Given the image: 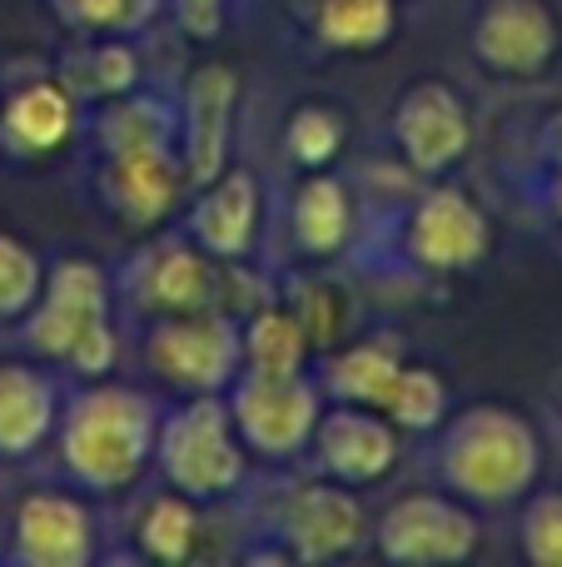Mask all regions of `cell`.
Masks as SVG:
<instances>
[{"instance_id": "24", "label": "cell", "mask_w": 562, "mask_h": 567, "mask_svg": "<svg viewBox=\"0 0 562 567\" xmlns=\"http://www.w3.org/2000/svg\"><path fill=\"white\" fill-rule=\"evenodd\" d=\"M135 548L149 563H185L199 548V503L179 488H165L145 498L135 518Z\"/></svg>"}, {"instance_id": "33", "label": "cell", "mask_w": 562, "mask_h": 567, "mask_svg": "<svg viewBox=\"0 0 562 567\" xmlns=\"http://www.w3.org/2000/svg\"><path fill=\"white\" fill-rule=\"evenodd\" d=\"M0 553H6V523H0Z\"/></svg>"}, {"instance_id": "29", "label": "cell", "mask_w": 562, "mask_h": 567, "mask_svg": "<svg viewBox=\"0 0 562 567\" xmlns=\"http://www.w3.org/2000/svg\"><path fill=\"white\" fill-rule=\"evenodd\" d=\"M135 80H139V60L125 40H105V45H95L85 55V70H80V85H85L90 95H105V100L129 95Z\"/></svg>"}, {"instance_id": "26", "label": "cell", "mask_w": 562, "mask_h": 567, "mask_svg": "<svg viewBox=\"0 0 562 567\" xmlns=\"http://www.w3.org/2000/svg\"><path fill=\"white\" fill-rule=\"evenodd\" d=\"M348 140V120L329 105H299L284 125V150L299 169H329Z\"/></svg>"}, {"instance_id": "22", "label": "cell", "mask_w": 562, "mask_h": 567, "mask_svg": "<svg viewBox=\"0 0 562 567\" xmlns=\"http://www.w3.org/2000/svg\"><path fill=\"white\" fill-rule=\"evenodd\" d=\"M309 353H314V343L289 303L264 299L239 323V359H244L239 369L244 373H304Z\"/></svg>"}, {"instance_id": "1", "label": "cell", "mask_w": 562, "mask_h": 567, "mask_svg": "<svg viewBox=\"0 0 562 567\" xmlns=\"http://www.w3.org/2000/svg\"><path fill=\"white\" fill-rule=\"evenodd\" d=\"M155 433L159 409L149 393L90 379L75 399L60 403V468L85 493H125L155 463Z\"/></svg>"}, {"instance_id": "20", "label": "cell", "mask_w": 562, "mask_h": 567, "mask_svg": "<svg viewBox=\"0 0 562 567\" xmlns=\"http://www.w3.org/2000/svg\"><path fill=\"white\" fill-rule=\"evenodd\" d=\"M354 225H358L354 189L339 175H329V169H304L294 199H289V235H294L299 255L314 259V265L339 259L348 249V239H354Z\"/></svg>"}, {"instance_id": "14", "label": "cell", "mask_w": 562, "mask_h": 567, "mask_svg": "<svg viewBox=\"0 0 562 567\" xmlns=\"http://www.w3.org/2000/svg\"><path fill=\"white\" fill-rule=\"evenodd\" d=\"M10 558L30 567H85L95 558V513L75 493L35 488L10 523Z\"/></svg>"}, {"instance_id": "8", "label": "cell", "mask_w": 562, "mask_h": 567, "mask_svg": "<svg viewBox=\"0 0 562 567\" xmlns=\"http://www.w3.org/2000/svg\"><path fill=\"white\" fill-rule=\"evenodd\" d=\"M368 538L388 563H468L483 528L454 493H404L374 518Z\"/></svg>"}, {"instance_id": "31", "label": "cell", "mask_w": 562, "mask_h": 567, "mask_svg": "<svg viewBox=\"0 0 562 567\" xmlns=\"http://www.w3.org/2000/svg\"><path fill=\"white\" fill-rule=\"evenodd\" d=\"M289 309H294V319L304 323L314 349L339 333V299L329 284H299V293H289Z\"/></svg>"}, {"instance_id": "17", "label": "cell", "mask_w": 562, "mask_h": 567, "mask_svg": "<svg viewBox=\"0 0 562 567\" xmlns=\"http://www.w3.org/2000/svg\"><path fill=\"white\" fill-rule=\"evenodd\" d=\"M259 215H264L259 179L249 169H225L209 185H199V199L189 205V219H185V235L215 265H239V259L254 255Z\"/></svg>"}, {"instance_id": "21", "label": "cell", "mask_w": 562, "mask_h": 567, "mask_svg": "<svg viewBox=\"0 0 562 567\" xmlns=\"http://www.w3.org/2000/svg\"><path fill=\"white\" fill-rule=\"evenodd\" d=\"M398 373H404V349H398L394 333H378V339L348 343L319 373V389L334 403H364V409L384 413L388 393H394Z\"/></svg>"}, {"instance_id": "23", "label": "cell", "mask_w": 562, "mask_h": 567, "mask_svg": "<svg viewBox=\"0 0 562 567\" xmlns=\"http://www.w3.org/2000/svg\"><path fill=\"white\" fill-rule=\"evenodd\" d=\"M394 0H319L314 6V35L329 50H344V55H374L394 40Z\"/></svg>"}, {"instance_id": "25", "label": "cell", "mask_w": 562, "mask_h": 567, "mask_svg": "<svg viewBox=\"0 0 562 567\" xmlns=\"http://www.w3.org/2000/svg\"><path fill=\"white\" fill-rule=\"evenodd\" d=\"M448 413H454L448 409V383L424 363H404V373H398L394 393L384 403V419L398 433H438Z\"/></svg>"}, {"instance_id": "32", "label": "cell", "mask_w": 562, "mask_h": 567, "mask_svg": "<svg viewBox=\"0 0 562 567\" xmlns=\"http://www.w3.org/2000/svg\"><path fill=\"white\" fill-rule=\"evenodd\" d=\"M558 215H562V175H558Z\"/></svg>"}, {"instance_id": "19", "label": "cell", "mask_w": 562, "mask_h": 567, "mask_svg": "<svg viewBox=\"0 0 562 567\" xmlns=\"http://www.w3.org/2000/svg\"><path fill=\"white\" fill-rule=\"evenodd\" d=\"M80 100L60 80H30L0 100V145L20 159H45L70 145Z\"/></svg>"}, {"instance_id": "3", "label": "cell", "mask_w": 562, "mask_h": 567, "mask_svg": "<svg viewBox=\"0 0 562 567\" xmlns=\"http://www.w3.org/2000/svg\"><path fill=\"white\" fill-rule=\"evenodd\" d=\"M25 349L40 363L70 369L75 379H105L115 369V319H110V275L105 265L85 255H65L45 269V289H40L35 309L25 313Z\"/></svg>"}, {"instance_id": "12", "label": "cell", "mask_w": 562, "mask_h": 567, "mask_svg": "<svg viewBox=\"0 0 562 567\" xmlns=\"http://www.w3.org/2000/svg\"><path fill=\"white\" fill-rule=\"evenodd\" d=\"M562 25L548 0H483L473 20V55L503 80H538L558 60Z\"/></svg>"}, {"instance_id": "27", "label": "cell", "mask_w": 562, "mask_h": 567, "mask_svg": "<svg viewBox=\"0 0 562 567\" xmlns=\"http://www.w3.org/2000/svg\"><path fill=\"white\" fill-rule=\"evenodd\" d=\"M45 289V259L0 229V319H25Z\"/></svg>"}, {"instance_id": "18", "label": "cell", "mask_w": 562, "mask_h": 567, "mask_svg": "<svg viewBox=\"0 0 562 567\" xmlns=\"http://www.w3.org/2000/svg\"><path fill=\"white\" fill-rule=\"evenodd\" d=\"M60 389L40 359H0V458H30L55 439Z\"/></svg>"}, {"instance_id": "16", "label": "cell", "mask_w": 562, "mask_h": 567, "mask_svg": "<svg viewBox=\"0 0 562 567\" xmlns=\"http://www.w3.org/2000/svg\"><path fill=\"white\" fill-rule=\"evenodd\" d=\"M239 75L219 60L189 70L185 80V120H179V165L185 179L209 185L229 169V125H235Z\"/></svg>"}, {"instance_id": "11", "label": "cell", "mask_w": 562, "mask_h": 567, "mask_svg": "<svg viewBox=\"0 0 562 567\" xmlns=\"http://www.w3.org/2000/svg\"><path fill=\"white\" fill-rule=\"evenodd\" d=\"M368 513L354 498V488L334 478H309L294 483L279 503V538H284V558L294 563H329L348 558L358 543L368 538Z\"/></svg>"}, {"instance_id": "5", "label": "cell", "mask_w": 562, "mask_h": 567, "mask_svg": "<svg viewBox=\"0 0 562 567\" xmlns=\"http://www.w3.org/2000/svg\"><path fill=\"white\" fill-rule=\"evenodd\" d=\"M229 419L244 439L249 458L289 463L309 453L314 423L324 413V389L309 373H244L229 383Z\"/></svg>"}, {"instance_id": "28", "label": "cell", "mask_w": 562, "mask_h": 567, "mask_svg": "<svg viewBox=\"0 0 562 567\" xmlns=\"http://www.w3.org/2000/svg\"><path fill=\"white\" fill-rule=\"evenodd\" d=\"M518 548L528 563L562 567V493H528L518 518Z\"/></svg>"}, {"instance_id": "30", "label": "cell", "mask_w": 562, "mask_h": 567, "mask_svg": "<svg viewBox=\"0 0 562 567\" xmlns=\"http://www.w3.org/2000/svg\"><path fill=\"white\" fill-rule=\"evenodd\" d=\"M60 6L85 30H135L149 20L155 0H60Z\"/></svg>"}, {"instance_id": "15", "label": "cell", "mask_w": 562, "mask_h": 567, "mask_svg": "<svg viewBox=\"0 0 562 567\" xmlns=\"http://www.w3.org/2000/svg\"><path fill=\"white\" fill-rule=\"evenodd\" d=\"M129 303L155 319L219 309V265L195 239H159L129 269Z\"/></svg>"}, {"instance_id": "7", "label": "cell", "mask_w": 562, "mask_h": 567, "mask_svg": "<svg viewBox=\"0 0 562 567\" xmlns=\"http://www.w3.org/2000/svg\"><path fill=\"white\" fill-rule=\"evenodd\" d=\"M394 150L404 159L408 175L418 179H444L473 150V115H468L464 95L444 80H414L394 105Z\"/></svg>"}, {"instance_id": "9", "label": "cell", "mask_w": 562, "mask_h": 567, "mask_svg": "<svg viewBox=\"0 0 562 567\" xmlns=\"http://www.w3.org/2000/svg\"><path fill=\"white\" fill-rule=\"evenodd\" d=\"M488 245H493V225H488L483 205L473 195H464L458 185L434 179L408 205L404 255L424 275H464L488 255Z\"/></svg>"}, {"instance_id": "2", "label": "cell", "mask_w": 562, "mask_h": 567, "mask_svg": "<svg viewBox=\"0 0 562 567\" xmlns=\"http://www.w3.org/2000/svg\"><path fill=\"white\" fill-rule=\"evenodd\" d=\"M438 478L468 508H508L533 493L543 473V439L533 419L508 403H473L438 429Z\"/></svg>"}, {"instance_id": "4", "label": "cell", "mask_w": 562, "mask_h": 567, "mask_svg": "<svg viewBox=\"0 0 562 567\" xmlns=\"http://www.w3.org/2000/svg\"><path fill=\"white\" fill-rule=\"evenodd\" d=\"M155 468L165 473L169 488L195 503H215L244 488L249 449L229 419L225 393H189L179 409L159 413Z\"/></svg>"}, {"instance_id": "13", "label": "cell", "mask_w": 562, "mask_h": 567, "mask_svg": "<svg viewBox=\"0 0 562 567\" xmlns=\"http://www.w3.org/2000/svg\"><path fill=\"white\" fill-rule=\"evenodd\" d=\"M179 189H185V165L175 159V140L105 150L100 199L110 205V215H115L119 225H129V229L165 225L169 209L179 205Z\"/></svg>"}, {"instance_id": "6", "label": "cell", "mask_w": 562, "mask_h": 567, "mask_svg": "<svg viewBox=\"0 0 562 567\" xmlns=\"http://www.w3.org/2000/svg\"><path fill=\"white\" fill-rule=\"evenodd\" d=\"M239 319L225 309L165 313L145 333V369L175 393H225L239 379Z\"/></svg>"}, {"instance_id": "10", "label": "cell", "mask_w": 562, "mask_h": 567, "mask_svg": "<svg viewBox=\"0 0 562 567\" xmlns=\"http://www.w3.org/2000/svg\"><path fill=\"white\" fill-rule=\"evenodd\" d=\"M309 453H314V468L324 478L344 483V488H374V483H384L398 468L404 439H398V429L378 409L334 403V409L319 413Z\"/></svg>"}]
</instances>
